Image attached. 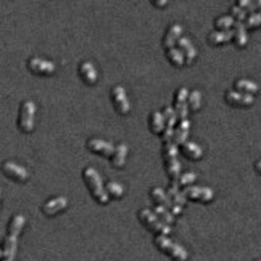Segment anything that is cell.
<instances>
[{
	"label": "cell",
	"mask_w": 261,
	"mask_h": 261,
	"mask_svg": "<svg viewBox=\"0 0 261 261\" xmlns=\"http://www.w3.org/2000/svg\"><path fill=\"white\" fill-rule=\"evenodd\" d=\"M26 225V217L22 214H15L12 216L7 233L4 238L1 248V261H14L17 254L18 241L24 227Z\"/></svg>",
	"instance_id": "cell-1"
},
{
	"label": "cell",
	"mask_w": 261,
	"mask_h": 261,
	"mask_svg": "<svg viewBox=\"0 0 261 261\" xmlns=\"http://www.w3.org/2000/svg\"><path fill=\"white\" fill-rule=\"evenodd\" d=\"M83 178L92 197L97 201V203L101 205L107 204L109 202V196L98 171L91 166L85 167L83 170Z\"/></svg>",
	"instance_id": "cell-2"
},
{
	"label": "cell",
	"mask_w": 261,
	"mask_h": 261,
	"mask_svg": "<svg viewBox=\"0 0 261 261\" xmlns=\"http://www.w3.org/2000/svg\"><path fill=\"white\" fill-rule=\"evenodd\" d=\"M154 243L158 250L166 255L170 256L175 261H187L189 258V253L187 249L181 244L173 242L170 238L164 235L156 236Z\"/></svg>",
	"instance_id": "cell-3"
},
{
	"label": "cell",
	"mask_w": 261,
	"mask_h": 261,
	"mask_svg": "<svg viewBox=\"0 0 261 261\" xmlns=\"http://www.w3.org/2000/svg\"><path fill=\"white\" fill-rule=\"evenodd\" d=\"M140 222L146 227L149 231L153 232L157 236L164 235L168 236L171 233V228L163 221H161L157 214L149 209H140L138 212Z\"/></svg>",
	"instance_id": "cell-4"
},
{
	"label": "cell",
	"mask_w": 261,
	"mask_h": 261,
	"mask_svg": "<svg viewBox=\"0 0 261 261\" xmlns=\"http://www.w3.org/2000/svg\"><path fill=\"white\" fill-rule=\"evenodd\" d=\"M177 155H178L177 145L174 144L173 141L163 143L162 156H163V160L165 162L166 171L171 180H178L180 176L181 164L177 158Z\"/></svg>",
	"instance_id": "cell-5"
},
{
	"label": "cell",
	"mask_w": 261,
	"mask_h": 261,
	"mask_svg": "<svg viewBox=\"0 0 261 261\" xmlns=\"http://www.w3.org/2000/svg\"><path fill=\"white\" fill-rule=\"evenodd\" d=\"M35 105L32 100L24 101L19 113L18 124L22 131L29 132L34 127V120H35Z\"/></svg>",
	"instance_id": "cell-6"
},
{
	"label": "cell",
	"mask_w": 261,
	"mask_h": 261,
	"mask_svg": "<svg viewBox=\"0 0 261 261\" xmlns=\"http://www.w3.org/2000/svg\"><path fill=\"white\" fill-rule=\"evenodd\" d=\"M150 194H151L152 199L157 203V205L169 209L174 215L181 214L182 207L174 204L173 201L169 198L167 193H165L161 188L154 187V188H152Z\"/></svg>",
	"instance_id": "cell-7"
},
{
	"label": "cell",
	"mask_w": 261,
	"mask_h": 261,
	"mask_svg": "<svg viewBox=\"0 0 261 261\" xmlns=\"http://www.w3.org/2000/svg\"><path fill=\"white\" fill-rule=\"evenodd\" d=\"M182 192L186 198L203 203H209L214 197L213 190L207 186H186Z\"/></svg>",
	"instance_id": "cell-8"
},
{
	"label": "cell",
	"mask_w": 261,
	"mask_h": 261,
	"mask_svg": "<svg viewBox=\"0 0 261 261\" xmlns=\"http://www.w3.org/2000/svg\"><path fill=\"white\" fill-rule=\"evenodd\" d=\"M188 96L189 91L186 87L178 88L175 99H174V110L177 115V119L185 120L188 115Z\"/></svg>",
	"instance_id": "cell-9"
},
{
	"label": "cell",
	"mask_w": 261,
	"mask_h": 261,
	"mask_svg": "<svg viewBox=\"0 0 261 261\" xmlns=\"http://www.w3.org/2000/svg\"><path fill=\"white\" fill-rule=\"evenodd\" d=\"M162 115L164 119V129L161 137L163 140V143H166L172 141L173 138L174 125L177 120V115L175 113L173 107L169 105L163 109Z\"/></svg>",
	"instance_id": "cell-10"
},
{
	"label": "cell",
	"mask_w": 261,
	"mask_h": 261,
	"mask_svg": "<svg viewBox=\"0 0 261 261\" xmlns=\"http://www.w3.org/2000/svg\"><path fill=\"white\" fill-rule=\"evenodd\" d=\"M111 96L113 103L115 105L116 109L121 113V114H126L129 111L130 105L129 101L126 96L125 89L122 85H115L112 88L111 91Z\"/></svg>",
	"instance_id": "cell-11"
},
{
	"label": "cell",
	"mask_w": 261,
	"mask_h": 261,
	"mask_svg": "<svg viewBox=\"0 0 261 261\" xmlns=\"http://www.w3.org/2000/svg\"><path fill=\"white\" fill-rule=\"evenodd\" d=\"M68 206V200L66 197L59 196L55 197L48 201H46L42 206V212L47 216H54L64 209Z\"/></svg>",
	"instance_id": "cell-12"
},
{
	"label": "cell",
	"mask_w": 261,
	"mask_h": 261,
	"mask_svg": "<svg viewBox=\"0 0 261 261\" xmlns=\"http://www.w3.org/2000/svg\"><path fill=\"white\" fill-rule=\"evenodd\" d=\"M87 147L90 151L99 153L106 157H113L116 147L110 142L100 138H91L87 141Z\"/></svg>",
	"instance_id": "cell-13"
},
{
	"label": "cell",
	"mask_w": 261,
	"mask_h": 261,
	"mask_svg": "<svg viewBox=\"0 0 261 261\" xmlns=\"http://www.w3.org/2000/svg\"><path fill=\"white\" fill-rule=\"evenodd\" d=\"M2 170L7 176L16 179L18 181H25L29 176L28 170L25 167L11 160H7L3 163Z\"/></svg>",
	"instance_id": "cell-14"
},
{
	"label": "cell",
	"mask_w": 261,
	"mask_h": 261,
	"mask_svg": "<svg viewBox=\"0 0 261 261\" xmlns=\"http://www.w3.org/2000/svg\"><path fill=\"white\" fill-rule=\"evenodd\" d=\"M28 67L30 70L42 74L51 73L55 70V65L52 61L39 57H32L28 62Z\"/></svg>",
	"instance_id": "cell-15"
},
{
	"label": "cell",
	"mask_w": 261,
	"mask_h": 261,
	"mask_svg": "<svg viewBox=\"0 0 261 261\" xmlns=\"http://www.w3.org/2000/svg\"><path fill=\"white\" fill-rule=\"evenodd\" d=\"M227 101L230 104L238 105V106H249L253 104L254 97L250 94H246L237 90H229L225 95Z\"/></svg>",
	"instance_id": "cell-16"
},
{
	"label": "cell",
	"mask_w": 261,
	"mask_h": 261,
	"mask_svg": "<svg viewBox=\"0 0 261 261\" xmlns=\"http://www.w3.org/2000/svg\"><path fill=\"white\" fill-rule=\"evenodd\" d=\"M182 31H183V28L178 23H174L172 25H170L168 27L165 35L163 36V39H162L163 46L166 49L174 47L175 43H177V40L181 36Z\"/></svg>",
	"instance_id": "cell-17"
},
{
	"label": "cell",
	"mask_w": 261,
	"mask_h": 261,
	"mask_svg": "<svg viewBox=\"0 0 261 261\" xmlns=\"http://www.w3.org/2000/svg\"><path fill=\"white\" fill-rule=\"evenodd\" d=\"M189 129H190V122L187 119L182 120L179 122L178 126L174 129L172 141L175 145H182L187 141Z\"/></svg>",
	"instance_id": "cell-18"
},
{
	"label": "cell",
	"mask_w": 261,
	"mask_h": 261,
	"mask_svg": "<svg viewBox=\"0 0 261 261\" xmlns=\"http://www.w3.org/2000/svg\"><path fill=\"white\" fill-rule=\"evenodd\" d=\"M177 45L179 49L184 54L185 61L187 63H190L197 55V50L193 45L191 40L187 36H180L179 39L177 40Z\"/></svg>",
	"instance_id": "cell-19"
},
{
	"label": "cell",
	"mask_w": 261,
	"mask_h": 261,
	"mask_svg": "<svg viewBox=\"0 0 261 261\" xmlns=\"http://www.w3.org/2000/svg\"><path fill=\"white\" fill-rule=\"evenodd\" d=\"M78 71L87 83H94L97 79V70L90 61H83L79 64Z\"/></svg>",
	"instance_id": "cell-20"
},
{
	"label": "cell",
	"mask_w": 261,
	"mask_h": 261,
	"mask_svg": "<svg viewBox=\"0 0 261 261\" xmlns=\"http://www.w3.org/2000/svg\"><path fill=\"white\" fill-rule=\"evenodd\" d=\"M179 185L177 180H171L170 185L167 188V195L169 196V198L173 201L174 204L183 207L186 204V197L183 194V192L179 191L178 189Z\"/></svg>",
	"instance_id": "cell-21"
},
{
	"label": "cell",
	"mask_w": 261,
	"mask_h": 261,
	"mask_svg": "<svg viewBox=\"0 0 261 261\" xmlns=\"http://www.w3.org/2000/svg\"><path fill=\"white\" fill-rule=\"evenodd\" d=\"M182 152L185 156L190 157L192 159H198L203 156V149L200 145L191 142V141H186L181 145Z\"/></svg>",
	"instance_id": "cell-22"
},
{
	"label": "cell",
	"mask_w": 261,
	"mask_h": 261,
	"mask_svg": "<svg viewBox=\"0 0 261 261\" xmlns=\"http://www.w3.org/2000/svg\"><path fill=\"white\" fill-rule=\"evenodd\" d=\"M234 35H235V31L233 29L216 31V32H212L209 35V40L212 44H219L231 40L232 38H234Z\"/></svg>",
	"instance_id": "cell-23"
},
{
	"label": "cell",
	"mask_w": 261,
	"mask_h": 261,
	"mask_svg": "<svg viewBox=\"0 0 261 261\" xmlns=\"http://www.w3.org/2000/svg\"><path fill=\"white\" fill-rule=\"evenodd\" d=\"M234 31H235V42L238 46L243 47L247 43V33H246V27L244 22L236 21L234 25Z\"/></svg>",
	"instance_id": "cell-24"
},
{
	"label": "cell",
	"mask_w": 261,
	"mask_h": 261,
	"mask_svg": "<svg viewBox=\"0 0 261 261\" xmlns=\"http://www.w3.org/2000/svg\"><path fill=\"white\" fill-rule=\"evenodd\" d=\"M150 128L154 133L163 132L164 129V119L163 115L159 111L152 112L150 116Z\"/></svg>",
	"instance_id": "cell-25"
},
{
	"label": "cell",
	"mask_w": 261,
	"mask_h": 261,
	"mask_svg": "<svg viewBox=\"0 0 261 261\" xmlns=\"http://www.w3.org/2000/svg\"><path fill=\"white\" fill-rule=\"evenodd\" d=\"M127 155V146L123 143L119 144L116 149H115V153L112 157V163L116 166V167H122L125 161V157Z\"/></svg>",
	"instance_id": "cell-26"
},
{
	"label": "cell",
	"mask_w": 261,
	"mask_h": 261,
	"mask_svg": "<svg viewBox=\"0 0 261 261\" xmlns=\"http://www.w3.org/2000/svg\"><path fill=\"white\" fill-rule=\"evenodd\" d=\"M235 86L239 91L244 92L246 94H250V95L256 93L259 89V87L254 81L245 79V78H241V79L237 80L235 83Z\"/></svg>",
	"instance_id": "cell-27"
},
{
	"label": "cell",
	"mask_w": 261,
	"mask_h": 261,
	"mask_svg": "<svg viewBox=\"0 0 261 261\" xmlns=\"http://www.w3.org/2000/svg\"><path fill=\"white\" fill-rule=\"evenodd\" d=\"M156 214H157V217L163 221L164 223H166L167 225H170V224H173L174 221H175V215L173 213L169 210V209L162 207V206H159L157 205L155 206L154 210H153Z\"/></svg>",
	"instance_id": "cell-28"
},
{
	"label": "cell",
	"mask_w": 261,
	"mask_h": 261,
	"mask_svg": "<svg viewBox=\"0 0 261 261\" xmlns=\"http://www.w3.org/2000/svg\"><path fill=\"white\" fill-rule=\"evenodd\" d=\"M105 189L106 192L108 194V196L114 198V199H119L121 198L122 195H123V187H122V184L116 182V181H110L106 184L105 186Z\"/></svg>",
	"instance_id": "cell-29"
},
{
	"label": "cell",
	"mask_w": 261,
	"mask_h": 261,
	"mask_svg": "<svg viewBox=\"0 0 261 261\" xmlns=\"http://www.w3.org/2000/svg\"><path fill=\"white\" fill-rule=\"evenodd\" d=\"M166 54H167V57L169 58V60L171 62H173L174 64L177 66H182L186 62L184 54L177 47H172V48L167 49Z\"/></svg>",
	"instance_id": "cell-30"
},
{
	"label": "cell",
	"mask_w": 261,
	"mask_h": 261,
	"mask_svg": "<svg viewBox=\"0 0 261 261\" xmlns=\"http://www.w3.org/2000/svg\"><path fill=\"white\" fill-rule=\"evenodd\" d=\"M201 102H202L201 91L198 89H193L191 92H189L188 106L193 111H197L201 107Z\"/></svg>",
	"instance_id": "cell-31"
},
{
	"label": "cell",
	"mask_w": 261,
	"mask_h": 261,
	"mask_svg": "<svg viewBox=\"0 0 261 261\" xmlns=\"http://www.w3.org/2000/svg\"><path fill=\"white\" fill-rule=\"evenodd\" d=\"M235 19L230 15H223L221 17H218L215 20V26L218 29L222 30H230L231 27L235 25Z\"/></svg>",
	"instance_id": "cell-32"
},
{
	"label": "cell",
	"mask_w": 261,
	"mask_h": 261,
	"mask_svg": "<svg viewBox=\"0 0 261 261\" xmlns=\"http://www.w3.org/2000/svg\"><path fill=\"white\" fill-rule=\"evenodd\" d=\"M246 29H251V28H256L261 25V11L258 12H253L249 14L244 23Z\"/></svg>",
	"instance_id": "cell-33"
},
{
	"label": "cell",
	"mask_w": 261,
	"mask_h": 261,
	"mask_svg": "<svg viewBox=\"0 0 261 261\" xmlns=\"http://www.w3.org/2000/svg\"><path fill=\"white\" fill-rule=\"evenodd\" d=\"M231 14L233 17L237 18L238 19L237 21H240V22L245 21L247 18V12L238 4H235L231 7Z\"/></svg>",
	"instance_id": "cell-34"
},
{
	"label": "cell",
	"mask_w": 261,
	"mask_h": 261,
	"mask_svg": "<svg viewBox=\"0 0 261 261\" xmlns=\"http://www.w3.org/2000/svg\"><path fill=\"white\" fill-rule=\"evenodd\" d=\"M196 178H197V174L194 173L193 171H188L185 173L180 174L177 182H178V185L185 186V185L193 183L196 180Z\"/></svg>",
	"instance_id": "cell-35"
},
{
	"label": "cell",
	"mask_w": 261,
	"mask_h": 261,
	"mask_svg": "<svg viewBox=\"0 0 261 261\" xmlns=\"http://www.w3.org/2000/svg\"><path fill=\"white\" fill-rule=\"evenodd\" d=\"M238 5L241 6L243 9H244L249 14L255 12V10L257 9L256 3L252 2V1H249V0H241V1L238 2Z\"/></svg>",
	"instance_id": "cell-36"
},
{
	"label": "cell",
	"mask_w": 261,
	"mask_h": 261,
	"mask_svg": "<svg viewBox=\"0 0 261 261\" xmlns=\"http://www.w3.org/2000/svg\"><path fill=\"white\" fill-rule=\"evenodd\" d=\"M153 3L156 5H164L167 3V1L166 0H157V1H153Z\"/></svg>",
	"instance_id": "cell-37"
},
{
	"label": "cell",
	"mask_w": 261,
	"mask_h": 261,
	"mask_svg": "<svg viewBox=\"0 0 261 261\" xmlns=\"http://www.w3.org/2000/svg\"><path fill=\"white\" fill-rule=\"evenodd\" d=\"M255 169H256L259 173H261V160L257 161V162L255 163Z\"/></svg>",
	"instance_id": "cell-38"
},
{
	"label": "cell",
	"mask_w": 261,
	"mask_h": 261,
	"mask_svg": "<svg viewBox=\"0 0 261 261\" xmlns=\"http://www.w3.org/2000/svg\"><path fill=\"white\" fill-rule=\"evenodd\" d=\"M256 6H257V9L259 8L261 11V0L260 1H257V2H256Z\"/></svg>",
	"instance_id": "cell-39"
},
{
	"label": "cell",
	"mask_w": 261,
	"mask_h": 261,
	"mask_svg": "<svg viewBox=\"0 0 261 261\" xmlns=\"http://www.w3.org/2000/svg\"><path fill=\"white\" fill-rule=\"evenodd\" d=\"M256 261H261V260H256Z\"/></svg>",
	"instance_id": "cell-40"
}]
</instances>
